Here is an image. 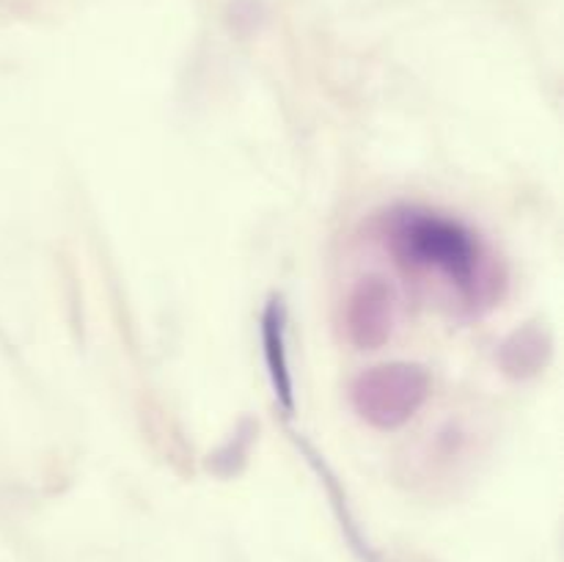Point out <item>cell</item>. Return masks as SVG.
I'll return each instance as SVG.
<instances>
[{
    "label": "cell",
    "instance_id": "cell-1",
    "mask_svg": "<svg viewBox=\"0 0 564 562\" xmlns=\"http://www.w3.org/2000/svg\"><path fill=\"white\" fill-rule=\"evenodd\" d=\"M386 246L400 268L452 287L468 306H488L499 292L479 237L449 215L424 207L394 209L386 218Z\"/></svg>",
    "mask_w": 564,
    "mask_h": 562
},
{
    "label": "cell",
    "instance_id": "cell-4",
    "mask_svg": "<svg viewBox=\"0 0 564 562\" xmlns=\"http://www.w3.org/2000/svg\"><path fill=\"white\" fill-rule=\"evenodd\" d=\"M259 334H262L264 369H268L275 402L281 411L292 413L295 411V380H292L290 350H286V309L281 298H273L264 306Z\"/></svg>",
    "mask_w": 564,
    "mask_h": 562
},
{
    "label": "cell",
    "instance_id": "cell-3",
    "mask_svg": "<svg viewBox=\"0 0 564 562\" xmlns=\"http://www.w3.org/2000/svg\"><path fill=\"white\" fill-rule=\"evenodd\" d=\"M347 336L361 350L383 345L394 328V292L383 279H364L345 306Z\"/></svg>",
    "mask_w": 564,
    "mask_h": 562
},
{
    "label": "cell",
    "instance_id": "cell-2",
    "mask_svg": "<svg viewBox=\"0 0 564 562\" xmlns=\"http://www.w3.org/2000/svg\"><path fill=\"white\" fill-rule=\"evenodd\" d=\"M430 386L427 369L416 364H380L352 380L350 402L372 428L397 430L422 411Z\"/></svg>",
    "mask_w": 564,
    "mask_h": 562
}]
</instances>
